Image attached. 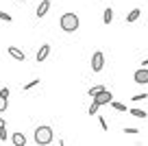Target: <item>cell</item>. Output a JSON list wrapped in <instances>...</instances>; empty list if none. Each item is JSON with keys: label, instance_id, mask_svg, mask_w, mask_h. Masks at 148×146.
<instances>
[{"label": "cell", "instance_id": "obj_1", "mask_svg": "<svg viewBox=\"0 0 148 146\" xmlns=\"http://www.w3.org/2000/svg\"><path fill=\"white\" fill-rule=\"evenodd\" d=\"M79 15L76 13H63L61 15V20H59V26H61V31H65V33H74L76 28H79Z\"/></svg>", "mask_w": 148, "mask_h": 146}, {"label": "cell", "instance_id": "obj_2", "mask_svg": "<svg viewBox=\"0 0 148 146\" xmlns=\"http://www.w3.org/2000/svg\"><path fill=\"white\" fill-rule=\"evenodd\" d=\"M52 137H55V133H52L50 127H37V129H35V144L48 146V144L52 142Z\"/></svg>", "mask_w": 148, "mask_h": 146}, {"label": "cell", "instance_id": "obj_3", "mask_svg": "<svg viewBox=\"0 0 148 146\" xmlns=\"http://www.w3.org/2000/svg\"><path fill=\"white\" fill-rule=\"evenodd\" d=\"M102 68H105V55H102L100 50H96L92 55V70L94 72H100Z\"/></svg>", "mask_w": 148, "mask_h": 146}, {"label": "cell", "instance_id": "obj_4", "mask_svg": "<svg viewBox=\"0 0 148 146\" xmlns=\"http://www.w3.org/2000/svg\"><path fill=\"white\" fill-rule=\"evenodd\" d=\"M94 101H96L98 105H109V103L113 101V94H111V92H107V90H105V92H100V94H98L96 98H94Z\"/></svg>", "mask_w": 148, "mask_h": 146}, {"label": "cell", "instance_id": "obj_5", "mask_svg": "<svg viewBox=\"0 0 148 146\" xmlns=\"http://www.w3.org/2000/svg\"><path fill=\"white\" fill-rule=\"evenodd\" d=\"M48 55H50V46H48V44H44L42 48L37 50V57H35V59H37V63H42V61H46V59H48Z\"/></svg>", "mask_w": 148, "mask_h": 146}, {"label": "cell", "instance_id": "obj_6", "mask_svg": "<svg viewBox=\"0 0 148 146\" xmlns=\"http://www.w3.org/2000/svg\"><path fill=\"white\" fill-rule=\"evenodd\" d=\"M135 83H139V85L148 83V68H139L137 72H135Z\"/></svg>", "mask_w": 148, "mask_h": 146}, {"label": "cell", "instance_id": "obj_7", "mask_svg": "<svg viewBox=\"0 0 148 146\" xmlns=\"http://www.w3.org/2000/svg\"><path fill=\"white\" fill-rule=\"evenodd\" d=\"M7 52H9V55L13 57L15 61H24V59H26V55H24L20 48H15V46H9V48H7Z\"/></svg>", "mask_w": 148, "mask_h": 146}, {"label": "cell", "instance_id": "obj_8", "mask_svg": "<svg viewBox=\"0 0 148 146\" xmlns=\"http://www.w3.org/2000/svg\"><path fill=\"white\" fill-rule=\"evenodd\" d=\"M48 11H50V0H42V2H39V7H37V18H44V15L48 13Z\"/></svg>", "mask_w": 148, "mask_h": 146}, {"label": "cell", "instance_id": "obj_9", "mask_svg": "<svg viewBox=\"0 0 148 146\" xmlns=\"http://www.w3.org/2000/svg\"><path fill=\"white\" fill-rule=\"evenodd\" d=\"M11 142H13V146H26V137H24L22 133H13V135H11Z\"/></svg>", "mask_w": 148, "mask_h": 146}, {"label": "cell", "instance_id": "obj_10", "mask_svg": "<svg viewBox=\"0 0 148 146\" xmlns=\"http://www.w3.org/2000/svg\"><path fill=\"white\" fill-rule=\"evenodd\" d=\"M105 90H107L105 85H94V87H89V92H87V94L92 96V98H96V96L100 94V92H105Z\"/></svg>", "mask_w": 148, "mask_h": 146}, {"label": "cell", "instance_id": "obj_11", "mask_svg": "<svg viewBox=\"0 0 148 146\" xmlns=\"http://www.w3.org/2000/svg\"><path fill=\"white\" fill-rule=\"evenodd\" d=\"M102 22H105V24H111V22H113V11H111L109 7H107L105 13H102Z\"/></svg>", "mask_w": 148, "mask_h": 146}, {"label": "cell", "instance_id": "obj_12", "mask_svg": "<svg viewBox=\"0 0 148 146\" xmlns=\"http://www.w3.org/2000/svg\"><path fill=\"white\" fill-rule=\"evenodd\" d=\"M139 15H142V11H139V9H133L129 15H126V22H137Z\"/></svg>", "mask_w": 148, "mask_h": 146}, {"label": "cell", "instance_id": "obj_13", "mask_svg": "<svg viewBox=\"0 0 148 146\" xmlns=\"http://www.w3.org/2000/svg\"><path fill=\"white\" fill-rule=\"evenodd\" d=\"M129 111H131V114L135 116V118H144V120L148 118V114H146V111H144V109H129Z\"/></svg>", "mask_w": 148, "mask_h": 146}, {"label": "cell", "instance_id": "obj_14", "mask_svg": "<svg viewBox=\"0 0 148 146\" xmlns=\"http://www.w3.org/2000/svg\"><path fill=\"white\" fill-rule=\"evenodd\" d=\"M109 105L113 107V109H118V111H129V109H126V105H122V103H116V101H111Z\"/></svg>", "mask_w": 148, "mask_h": 146}, {"label": "cell", "instance_id": "obj_15", "mask_svg": "<svg viewBox=\"0 0 148 146\" xmlns=\"http://www.w3.org/2000/svg\"><path fill=\"white\" fill-rule=\"evenodd\" d=\"M98 107H100V105H98V103L94 101V103H92V107L87 109V114H89V116H96V114H98Z\"/></svg>", "mask_w": 148, "mask_h": 146}, {"label": "cell", "instance_id": "obj_16", "mask_svg": "<svg viewBox=\"0 0 148 146\" xmlns=\"http://www.w3.org/2000/svg\"><path fill=\"white\" fill-rule=\"evenodd\" d=\"M7 101H9V98H5V96L0 94V111H5L7 107H9V103H7Z\"/></svg>", "mask_w": 148, "mask_h": 146}, {"label": "cell", "instance_id": "obj_17", "mask_svg": "<svg viewBox=\"0 0 148 146\" xmlns=\"http://www.w3.org/2000/svg\"><path fill=\"white\" fill-rule=\"evenodd\" d=\"M124 133H129V135H137L139 129L137 127H124Z\"/></svg>", "mask_w": 148, "mask_h": 146}, {"label": "cell", "instance_id": "obj_18", "mask_svg": "<svg viewBox=\"0 0 148 146\" xmlns=\"http://www.w3.org/2000/svg\"><path fill=\"white\" fill-rule=\"evenodd\" d=\"M0 20H2V22H11L13 18H11L9 13H5V11H0Z\"/></svg>", "mask_w": 148, "mask_h": 146}, {"label": "cell", "instance_id": "obj_19", "mask_svg": "<svg viewBox=\"0 0 148 146\" xmlns=\"http://www.w3.org/2000/svg\"><path fill=\"white\" fill-rule=\"evenodd\" d=\"M37 85H39V81H37V79H35V81L26 83V85H24V90H33V87H37Z\"/></svg>", "mask_w": 148, "mask_h": 146}, {"label": "cell", "instance_id": "obj_20", "mask_svg": "<svg viewBox=\"0 0 148 146\" xmlns=\"http://www.w3.org/2000/svg\"><path fill=\"white\" fill-rule=\"evenodd\" d=\"M146 98H148V94H146V92H144V94H137V96H133V101H135V103H137V101H146Z\"/></svg>", "mask_w": 148, "mask_h": 146}, {"label": "cell", "instance_id": "obj_21", "mask_svg": "<svg viewBox=\"0 0 148 146\" xmlns=\"http://www.w3.org/2000/svg\"><path fill=\"white\" fill-rule=\"evenodd\" d=\"M98 122H100V127H102V131H107V129H109V127H107V120H105V118H98Z\"/></svg>", "mask_w": 148, "mask_h": 146}, {"label": "cell", "instance_id": "obj_22", "mask_svg": "<svg viewBox=\"0 0 148 146\" xmlns=\"http://www.w3.org/2000/svg\"><path fill=\"white\" fill-rule=\"evenodd\" d=\"M0 140H2V142L7 140V127H5V129H0Z\"/></svg>", "mask_w": 148, "mask_h": 146}, {"label": "cell", "instance_id": "obj_23", "mask_svg": "<svg viewBox=\"0 0 148 146\" xmlns=\"http://www.w3.org/2000/svg\"><path fill=\"white\" fill-rule=\"evenodd\" d=\"M0 94L5 96V98H9V87H2V90H0Z\"/></svg>", "mask_w": 148, "mask_h": 146}, {"label": "cell", "instance_id": "obj_24", "mask_svg": "<svg viewBox=\"0 0 148 146\" xmlns=\"http://www.w3.org/2000/svg\"><path fill=\"white\" fill-rule=\"evenodd\" d=\"M5 127H7V122H5L2 118H0V129H5Z\"/></svg>", "mask_w": 148, "mask_h": 146}, {"label": "cell", "instance_id": "obj_25", "mask_svg": "<svg viewBox=\"0 0 148 146\" xmlns=\"http://www.w3.org/2000/svg\"><path fill=\"white\" fill-rule=\"evenodd\" d=\"M142 68H148V59H144V61H142Z\"/></svg>", "mask_w": 148, "mask_h": 146}, {"label": "cell", "instance_id": "obj_26", "mask_svg": "<svg viewBox=\"0 0 148 146\" xmlns=\"http://www.w3.org/2000/svg\"><path fill=\"white\" fill-rule=\"evenodd\" d=\"M59 146H65V144H63V140H59Z\"/></svg>", "mask_w": 148, "mask_h": 146}, {"label": "cell", "instance_id": "obj_27", "mask_svg": "<svg viewBox=\"0 0 148 146\" xmlns=\"http://www.w3.org/2000/svg\"><path fill=\"white\" fill-rule=\"evenodd\" d=\"M18 2H24V0H18Z\"/></svg>", "mask_w": 148, "mask_h": 146}]
</instances>
